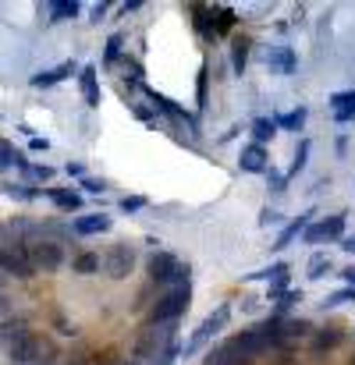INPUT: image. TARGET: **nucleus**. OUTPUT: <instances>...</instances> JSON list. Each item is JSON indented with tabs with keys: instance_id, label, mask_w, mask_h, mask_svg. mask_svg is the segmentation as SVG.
Segmentation results:
<instances>
[{
	"instance_id": "nucleus-1",
	"label": "nucleus",
	"mask_w": 355,
	"mask_h": 365,
	"mask_svg": "<svg viewBox=\"0 0 355 365\" xmlns=\"http://www.w3.org/2000/svg\"><path fill=\"white\" fill-rule=\"evenodd\" d=\"M189 305H192V284H181V287H171L153 309H149V316H146V327H171V323H178L185 312H189Z\"/></svg>"
},
{
	"instance_id": "nucleus-2",
	"label": "nucleus",
	"mask_w": 355,
	"mask_h": 365,
	"mask_svg": "<svg viewBox=\"0 0 355 365\" xmlns=\"http://www.w3.org/2000/svg\"><path fill=\"white\" fill-rule=\"evenodd\" d=\"M146 269H149V280L160 284V287H167V291L189 284V262H181L171 252H153L149 262H146Z\"/></svg>"
},
{
	"instance_id": "nucleus-3",
	"label": "nucleus",
	"mask_w": 355,
	"mask_h": 365,
	"mask_svg": "<svg viewBox=\"0 0 355 365\" xmlns=\"http://www.w3.org/2000/svg\"><path fill=\"white\" fill-rule=\"evenodd\" d=\"M228 323H231V305L224 302V305H217V309H214V312H210V316H206L196 330H192V337L181 344V355H185V359H192L196 351H203V348H206V344H210V341H214V337L228 327Z\"/></svg>"
},
{
	"instance_id": "nucleus-4",
	"label": "nucleus",
	"mask_w": 355,
	"mask_h": 365,
	"mask_svg": "<svg viewBox=\"0 0 355 365\" xmlns=\"http://www.w3.org/2000/svg\"><path fill=\"white\" fill-rule=\"evenodd\" d=\"M228 344H231V351H235L245 365H252L256 359H263V355L270 351V337H266L259 327H249V330H241L235 337H228Z\"/></svg>"
},
{
	"instance_id": "nucleus-5",
	"label": "nucleus",
	"mask_w": 355,
	"mask_h": 365,
	"mask_svg": "<svg viewBox=\"0 0 355 365\" xmlns=\"http://www.w3.org/2000/svg\"><path fill=\"white\" fill-rule=\"evenodd\" d=\"M32 255H29V245L25 242H4L0 245V273H11V277H32Z\"/></svg>"
},
{
	"instance_id": "nucleus-6",
	"label": "nucleus",
	"mask_w": 355,
	"mask_h": 365,
	"mask_svg": "<svg viewBox=\"0 0 355 365\" xmlns=\"http://www.w3.org/2000/svg\"><path fill=\"white\" fill-rule=\"evenodd\" d=\"M288 273H291L288 262H270V266H263L256 273H245V280H263L266 284V298H281L288 291Z\"/></svg>"
},
{
	"instance_id": "nucleus-7",
	"label": "nucleus",
	"mask_w": 355,
	"mask_h": 365,
	"mask_svg": "<svg viewBox=\"0 0 355 365\" xmlns=\"http://www.w3.org/2000/svg\"><path fill=\"white\" fill-rule=\"evenodd\" d=\"M345 213H334V217H327V220H316V224H309V231L302 235V242L306 245H324V242H341L345 238Z\"/></svg>"
},
{
	"instance_id": "nucleus-8",
	"label": "nucleus",
	"mask_w": 355,
	"mask_h": 365,
	"mask_svg": "<svg viewBox=\"0 0 355 365\" xmlns=\"http://www.w3.org/2000/svg\"><path fill=\"white\" fill-rule=\"evenodd\" d=\"M146 96L153 100V110H160V114H167L171 121H178L189 135H199V121H196L189 110H181L174 100H167V96H164V93H156V89H146Z\"/></svg>"
},
{
	"instance_id": "nucleus-9",
	"label": "nucleus",
	"mask_w": 355,
	"mask_h": 365,
	"mask_svg": "<svg viewBox=\"0 0 355 365\" xmlns=\"http://www.w3.org/2000/svg\"><path fill=\"white\" fill-rule=\"evenodd\" d=\"M29 255H32V266L36 269H43V273H54L61 262H64V248L57 242H32L29 245Z\"/></svg>"
},
{
	"instance_id": "nucleus-10",
	"label": "nucleus",
	"mask_w": 355,
	"mask_h": 365,
	"mask_svg": "<svg viewBox=\"0 0 355 365\" xmlns=\"http://www.w3.org/2000/svg\"><path fill=\"white\" fill-rule=\"evenodd\" d=\"M131 262H135V255H131V248L124 242H118L104 255V269H107V277H114V280H124V277L131 273Z\"/></svg>"
},
{
	"instance_id": "nucleus-11",
	"label": "nucleus",
	"mask_w": 355,
	"mask_h": 365,
	"mask_svg": "<svg viewBox=\"0 0 355 365\" xmlns=\"http://www.w3.org/2000/svg\"><path fill=\"white\" fill-rule=\"evenodd\" d=\"M309 224H313V210L299 213L295 220H288V224H284V231L277 235V242L270 245V248H274V252H284L288 245H295L299 238H302V235H306V231H309Z\"/></svg>"
},
{
	"instance_id": "nucleus-12",
	"label": "nucleus",
	"mask_w": 355,
	"mask_h": 365,
	"mask_svg": "<svg viewBox=\"0 0 355 365\" xmlns=\"http://www.w3.org/2000/svg\"><path fill=\"white\" fill-rule=\"evenodd\" d=\"M82 68L75 64V61H64V64H57V68H46V71H36L29 82H32V89H50V86H57V82H64L68 75H79Z\"/></svg>"
},
{
	"instance_id": "nucleus-13",
	"label": "nucleus",
	"mask_w": 355,
	"mask_h": 365,
	"mask_svg": "<svg viewBox=\"0 0 355 365\" xmlns=\"http://www.w3.org/2000/svg\"><path fill=\"white\" fill-rule=\"evenodd\" d=\"M238 167H241L245 174H266V167H270L266 145H256V142H249V145L241 149V156H238Z\"/></svg>"
},
{
	"instance_id": "nucleus-14",
	"label": "nucleus",
	"mask_w": 355,
	"mask_h": 365,
	"mask_svg": "<svg viewBox=\"0 0 355 365\" xmlns=\"http://www.w3.org/2000/svg\"><path fill=\"white\" fill-rule=\"evenodd\" d=\"M266 68H274L277 75H295L299 57H295L291 46H270V50H266Z\"/></svg>"
},
{
	"instance_id": "nucleus-15",
	"label": "nucleus",
	"mask_w": 355,
	"mask_h": 365,
	"mask_svg": "<svg viewBox=\"0 0 355 365\" xmlns=\"http://www.w3.org/2000/svg\"><path fill=\"white\" fill-rule=\"evenodd\" d=\"M111 217L107 213H89V217H79L75 224H71V231L79 235V238H89V235H107L111 231Z\"/></svg>"
},
{
	"instance_id": "nucleus-16",
	"label": "nucleus",
	"mask_w": 355,
	"mask_h": 365,
	"mask_svg": "<svg viewBox=\"0 0 355 365\" xmlns=\"http://www.w3.org/2000/svg\"><path fill=\"white\" fill-rule=\"evenodd\" d=\"M79 89H82L86 107H100V78H96V64H86V68L79 71Z\"/></svg>"
},
{
	"instance_id": "nucleus-17",
	"label": "nucleus",
	"mask_w": 355,
	"mask_h": 365,
	"mask_svg": "<svg viewBox=\"0 0 355 365\" xmlns=\"http://www.w3.org/2000/svg\"><path fill=\"white\" fill-rule=\"evenodd\" d=\"M29 334H32V330H29L21 319H7V323H0V348L11 351V348H14L18 341H25Z\"/></svg>"
},
{
	"instance_id": "nucleus-18",
	"label": "nucleus",
	"mask_w": 355,
	"mask_h": 365,
	"mask_svg": "<svg viewBox=\"0 0 355 365\" xmlns=\"http://www.w3.org/2000/svg\"><path fill=\"white\" fill-rule=\"evenodd\" d=\"M36 351H39V341L29 334L25 341H18V344L7 351V359H11V362H18V365H29L32 359H36Z\"/></svg>"
},
{
	"instance_id": "nucleus-19",
	"label": "nucleus",
	"mask_w": 355,
	"mask_h": 365,
	"mask_svg": "<svg viewBox=\"0 0 355 365\" xmlns=\"http://www.w3.org/2000/svg\"><path fill=\"white\" fill-rule=\"evenodd\" d=\"M79 0H54V4H46V14H50V21H71V18H79Z\"/></svg>"
},
{
	"instance_id": "nucleus-20",
	"label": "nucleus",
	"mask_w": 355,
	"mask_h": 365,
	"mask_svg": "<svg viewBox=\"0 0 355 365\" xmlns=\"http://www.w3.org/2000/svg\"><path fill=\"white\" fill-rule=\"evenodd\" d=\"M341 341H345V337H341V330L324 327V330H316V334H313V351H316V355H320V351H334Z\"/></svg>"
},
{
	"instance_id": "nucleus-21",
	"label": "nucleus",
	"mask_w": 355,
	"mask_h": 365,
	"mask_svg": "<svg viewBox=\"0 0 355 365\" xmlns=\"http://www.w3.org/2000/svg\"><path fill=\"white\" fill-rule=\"evenodd\" d=\"M46 195H50V199H54V206H57V210H64V213H75V210H82V195H79V192L46 188Z\"/></svg>"
},
{
	"instance_id": "nucleus-22",
	"label": "nucleus",
	"mask_w": 355,
	"mask_h": 365,
	"mask_svg": "<svg viewBox=\"0 0 355 365\" xmlns=\"http://www.w3.org/2000/svg\"><path fill=\"white\" fill-rule=\"evenodd\" d=\"M309 149H313V142H309V138H302V142L295 145V156H291V167L284 170V178H288V181H291L295 174H302V170H306V160H309Z\"/></svg>"
},
{
	"instance_id": "nucleus-23",
	"label": "nucleus",
	"mask_w": 355,
	"mask_h": 365,
	"mask_svg": "<svg viewBox=\"0 0 355 365\" xmlns=\"http://www.w3.org/2000/svg\"><path fill=\"white\" fill-rule=\"evenodd\" d=\"M100 266H104V259H100L96 252H82V255H75V262H71V269H75V273H82V277L100 273Z\"/></svg>"
},
{
	"instance_id": "nucleus-24",
	"label": "nucleus",
	"mask_w": 355,
	"mask_h": 365,
	"mask_svg": "<svg viewBox=\"0 0 355 365\" xmlns=\"http://www.w3.org/2000/svg\"><path fill=\"white\" fill-rule=\"evenodd\" d=\"M331 269H334L331 255H327V252H316V255L309 259V266H306V277H309V280H324Z\"/></svg>"
},
{
	"instance_id": "nucleus-25",
	"label": "nucleus",
	"mask_w": 355,
	"mask_h": 365,
	"mask_svg": "<svg viewBox=\"0 0 355 365\" xmlns=\"http://www.w3.org/2000/svg\"><path fill=\"white\" fill-rule=\"evenodd\" d=\"M274 124L284 128V131H302V124H306V107H295V110H288V114H277Z\"/></svg>"
},
{
	"instance_id": "nucleus-26",
	"label": "nucleus",
	"mask_w": 355,
	"mask_h": 365,
	"mask_svg": "<svg viewBox=\"0 0 355 365\" xmlns=\"http://www.w3.org/2000/svg\"><path fill=\"white\" fill-rule=\"evenodd\" d=\"M249 39H235L231 43V71L235 75H245V64H249Z\"/></svg>"
},
{
	"instance_id": "nucleus-27",
	"label": "nucleus",
	"mask_w": 355,
	"mask_h": 365,
	"mask_svg": "<svg viewBox=\"0 0 355 365\" xmlns=\"http://www.w3.org/2000/svg\"><path fill=\"white\" fill-rule=\"evenodd\" d=\"M274 135H277L274 118H256V121H252V138H256V145H266Z\"/></svg>"
},
{
	"instance_id": "nucleus-28",
	"label": "nucleus",
	"mask_w": 355,
	"mask_h": 365,
	"mask_svg": "<svg viewBox=\"0 0 355 365\" xmlns=\"http://www.w3.org/2000/svg\"><path fill=\"white\" fill-rule=\"evenodd\" d=\"M121 46H124V36L114 32V36L107 39V46H104V64H107V68H114L121 61Z\"/></svg>"
},
{
	"instance_id": "nucleus-29",
	"label": "nucleus",
	"mask_w": 355,
	"mask_h": 365,
	"mask_svg": "<svg viewBox=\"0 0 355 365\" xmlns=\"http://www.w3.org/2000/svg\"><path fill=\"white\" fill-rule=\"evenodd\" d=\"M349 302H355V287H341V291L327 294V298L320 302V309H338V305H349Z\"/></svg>"
},
{
	"instance_id": "nucleus-30",
	"label": "nucleus",
	"mask_w": 355,
	"mask_h": 365,
	"mask_svg": "<svg viewBox=\"0 0 355 365\" xmlns=\"http://www.w3.org/2000/svg\"><path fill=\"white\" fill-rule=\"evenodd\" d=\"M349 107H355V89H345V93H334L331 96V110L338 114V110H349Z\"/></svg>"
},
{
	"instance_id": "nucleus-31",
	"label": "nucleus",
	"mask_w": 355,
	"mask_h": 365,
	"mask_svg": "<svg viewBox=\"0 0 355 365\" xmlns=\"http://www.w3.org/2000/svg\"><path fill=\"white\" fill-rule=\"evenodd\" d=\"M266 185H270V192H284V188H288V178H284L281 170L266 167Z\"/></svg>"
},
{
	"instance_id": "nucleus-32",
	"label": "nucleus",
	"mask_w": 355,
	"mask_h": 365,
	"mask_svg": "<svg viewBox=\"0 0 355 365\" xmlns=\"http://www.w3.org/2000/svg\"><path fill=\"white\" fill-rule=\"evenodd\" d=\"M4 192H7L11 199H36V195H39V192L29 188V185H4Z\"/></svg>"
},
{
	"instance_id": "nucleus-33",
	"label": "nucleus",
	"mask_w": 355,
	"mask_h": 365,
	"mask_svg": "<svg viewBox=\"0 0 355 365\" xmlns=\"http://www.w3.org/2000/svg\"><path fill=\"white\" fill-rule=\"evenodd\" d=\"M146 206H149L146 195H124V199H121V210H124V213H139V210H146Z\"/></svg>"
},
{
	"instance_id": "nucleus-34",
	"label": "nucleus",
	"mask_w": 355,
	"mask_h": 365,
	"mask_svg": "<svg viewBox=\"0 0 355 365\" xmlns=\"http://www.w3.org/2000/svg\"><path fill=\"white\" fill-rule=\"evenodd\" d=\"M82 188H86L89 195H104V192H107V181H100V178H82Z\"/></svg>"
},
{
	"instance_id": "nucleus-35",
	"label": "nucleus",
	"mask_w": 355,
	"mask_h": 365,
	"mask_svg": "<svg viewBox=\"0 0 355 365\" xmlns=\"http://www.w3.org/2000/svg\"><path fill=\"white\" fill-rule=\"evenodd\" d=\"M131 114H135L139 121H146V124L156 121V110H153V107H142V103H131Z\"/></svg>"
},
{
	"instance_id": "nucleus-36",
	"label": "nucleus",
	"mask_w": 355,
	"mask_h": 365,
	"mask_svg": "<svg viewBox=\"0 0 355 365\" xmlns=\"http://www.w3.org/2000/svg\"><path fill=\"white\" fill-rule=\"evenodd\" d=\"M206 78H210V71H206V68H199V82H196V96H199V107H206Z\"/></svg>"
},
{
	"instance_id": "nucleus-37",
	"label": "nucleus",
	"mask_w": 355,
	"mask_h": 365,
	"mask_svg": "<svg viewBox=\"0 0 355 365\" xmlns=\"http://www.w3.org/2000/svg\"><path fill=\"white\" fill-rule=\"evenodd\" d=\"M121 68H124V71H131V82H139V78H142V64H139L135 57H124V61H121Z\"/></svg>"
},
{
	"instance_id": "nucleus-38",
	"label": "nucleus",
	"mask_w": 355,
	"mask_h": 365,
	"mask_svg": "<svg viewBox=\"0 0 355 365\" xmlns=\"http://www.w3.org/2000/svg\"><path fill=\"white\" fill-rule=\"evenodd\" d=\"M281 220H284V217H281L277 210H263V213H259V224H263V227H277Z\"/></svg>"
},
{
	"instance_id": "nucleus-39",
	"label": "nucleus",
	"mask_w": 355,
	"mask_h": 365,
	"mask_svg": "<svg viewBox=\"0 0 355 365\" xmlns=\"http://www.w3.org/2000/svg\"><path fill=\"white\" fill-rule=\"evenodd\" d=\"M295 302H302V291H284V294L277 298V305H281V309H291Z\"/></svg>"
},
{
	"instance_id": "nucleus-40",
	"label": "nucleus",
	"mask_w": 355,
	"mask_h": 365,
	"mask_svg": "<svg viewBox=\"0 0 355 365\" xmlns=\"http://www.w3.org/2000/svg\"><path fill=\"white\" fill-rule=\"evenodd\" d=\"M29 149H32V153H46V149H50V142H46V138H39V135H32V138H29Z\"/></svg>"
},
{
	"instance_id": "nucleus-41",
	"label": "nucleus",
	"mask_w": 355,
	"mask_h": 365,
	"mask_svg": "<svg viewBox=\"0 0 355 365\" xmlns=\"http://www.w3.org/2000/svg\"><path fill=\"white\" fill-rule=\"evenodd\" d=\"M334 121H338V124L355 121V107H349V110H338V114H334Z\"/></svg>"
},
{
	"instance_id": "nucleus-42",
	"label": "nucleus",
	"mask_w": 355,
	"mask_h": 365,
	"mask_svg": "<svg viewBox=\"0 0 355 365\" xmlns=\"http://www.w3.org/2000/svg\"><path fill=\"white\" fill-rule=\"evenodd\" d=\"M107 11H111V4H96V7H93V18H89V21H104V14H107Z\"/></svg>"
},
{
	"instance_id": "nucleus-43",
	"label": "nucleus",
	"mask_w": 355,
	"mask_h": 365,
	"mask_svg": "<svg viewBox=\"0 0 355 365\" xmlns=\"http://www.w3.org/2000/svg\"><path fill=\"white\" fill-rule=\"evenodd\" d=\"M29 174H32V178H39V181H46L54 170H50V167H29Z\"/></svg>"
},
{
	"instance_id": "nucleus-44",
	"label": "nucleus",
	"mask_w": 355,
	"mask_h": 365,
	"mask_svg": "<svg viewBox=\"0 0 355 365\" xmlns=\"http://www.w3.org/2000/svg\"><path fill=\"white\" fill-rule=\"evenodd\" d=\"M341 280H345V287H355V266H345V269H341Z\"/></svg>"
},
{
	"instance_id": "nucleus-45",
	"label": "nucleus",
	"mask_w": 355,
	"mask_h": 365,
	"mask_svg": "<svg viewBox=\"0 0 355 365\" xmlns=\"http://www.w3.org/2000/svg\"><path fill=\"white\" fill-rule=\"evenodd\" d=\"M68 174H75V178H86V167H82V163H68Z\"/></svg>"
},
{
	"instance_id": "nucleus-46",
	"label": "nucleus",
	"mask_w": 355,
	"mask_h": 365,
	"mask_svg": "<svg viewBox=\"0 0 355 365\" xmlns=\"http://www.w3.org/2000/svg\"><path fill=\"white\" fill-rule=\"evenodd\" d=\"M341 248H345L349 255H355V238H341Z\"/></svg>"
},
{
	"instance_id": "nucleus-47",
	"label": "nucleus",
	"mask_w": 355,
	"mask_h": 365,
	"mask_svg": "<svg viewBox=\"0 0 355 365\" xmlns=\"http://www.w3.org/2000/svg\"><path fill=\"white\" fill-rule=\"evenodd\" d=\"M0 305H4V294H0Z\"/></svg>"
},
{
	"instance_id": "nucleus-48",
	"label": "nucleus",
	"mask_w": 355,
	"mask_h": 365,
	"mask_svg": "<svg viewBox=\"0 0 355 365\" xmlns=\"http://www.w3.org/2000/svg\"><path fill=\"white\" fill-rule=\"evenodd\" d=\"M121 365H131V362H121Z\"/></svg>"
}]
</instances>
